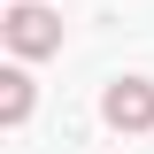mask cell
<instances>
[{"mask_svg":"<svg viewBox=\"0 0 154 154\" xmlns=\"http://www.w3.org/2000/svg\"><path fill=\"white\" fill-rule=\"evenodd\" d=\"M0 38L16 46V62H38V54H54V46H62V16H54V8H38V0H16V8L0 16Z\"/></svg>","mask_w":154,"mask_h":154,"instance_id":"cell-1","label":"cell"},{"mask_svg":"<svg viewBox=\"0 0 154 154\" xmlns=\"http://www.w3.org/2000/svg\"><path fill=\"white\" fill-rule=\"evenodd\" d=\"M0 123H8V131L31 123V77L23 69H0Z\"/></svg>","mask_w":154,"mask_h":154,"instance_id":"cell-3","label":"cell"},{"mask_svg":"<svg viewBox=\"0 0 154 154\" xmlns=\"http://www.w3.org/2000/svg\"><path fill=\"white\" fill-rule=\"evenodd\" d=\"M100 116H108L116 131H154V85L146 77H116L108 100H100Z\"/></svg>","mask_w":154,"mask_h":154,"instance_id":"cell-2","label":"cell"}]
</instances>
